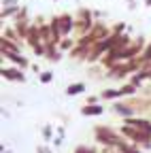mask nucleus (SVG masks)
<instances>
[{
    "mask_svg": "<svg viewBox=\"0 0 151 153\" xmlns=\"http://www.w3.org/2000/svg\"><path fill=\"white\" fill-rule=\"evenodd\" d=\"M79 91H83V85H70L68 87V94L72 96V94H79Z\"/></svg>",
    "mask_w": 151,
    "mask_h": 153,
    "instance_id": "f03ea898",
    "label": "nucleus"
},
{
    "mask_svg": "<svg viewBox=\"0 0 151 153\" xmlns=\"http://www.w3.org/2000/svg\"><path fill=\"white\" fill-rule=\"evenodd\" d=\"M36 153H51L49 149H45V147H39V151H36Z\"/></svg>",
    "mask_w": 151,
    "mask_h": 153,
    "instance_id": "20e7f679",
    "label": "nucleus"
},
{
    "mask_svg": "<svg viewBox=\"0 0 151 153\" xmlns=\"http://www.w3.org/2000/svg\"><path fill=\"white\" fill-rule=\"evenodd\" d=\"M98 113H102V108H98V106H94V108H85V111H83V115H98Z\"/></svg>",
    "mask_w": 151,
    "mask_h": 153,
    "instance_id": "7ed1b4c3",
    "label": "nucleus"
},
{
    "mask_svg": "<svg viewBox=\"0 0 151 153\" xmlns=\"http://www.w3.org/2000/svg\"><path fill=\"white\" fill-rule=\"evenodd\" d=\"M74 153H96L94 149H89V147H85V145H81V147H77L74 149Z\"/></svg>",
    "mask_w": 151,
    "mask_h": 153,
    "instance_id": "f257e3e1",
    "label": "nucleus"
}]
</instances>
